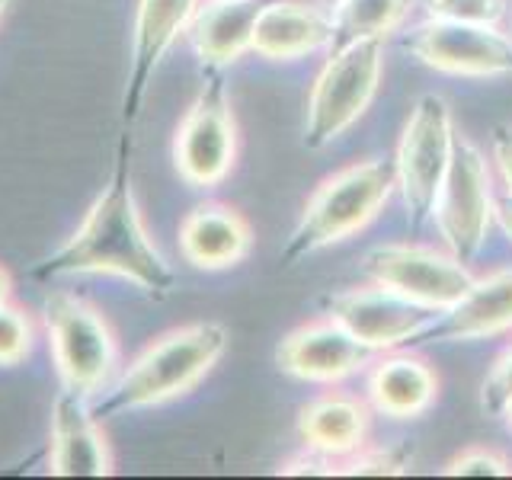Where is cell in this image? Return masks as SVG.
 <instances>
[{
	"instance_id": "obj_1",
	"label": "cell",
	"mask_w": 512,
	"mask_h": 480,
	"mask_svg": "<svg viewBox=\"0 0 512 480\" xmlns=\"http://www.w3.org/2000/svg\"><path fill=\"white\" fill-rule=\"evenodd\" d=\"M32 276H119L135 282L151 298H167L176 288V272L154 247L138 212L132 173H128V138H122L109 183L90 205L84 224L68 244H61L32 269Z\"/></svg>"
},
{
	"instance_id": "obj_2",
	"label": "cell",
	"mask_w": 512,
	"mask_h": 480,
	"mask_svg": "<svg viewBox=\"0 0 512 480\" xmlns=\"http://www.w3.org/2000/svg\"><path fill=\"white\" fill-rule=\"evenodd\" d=\"M231 333L218 320H196V324L176 327L141 352V356L125 368L119 381L96 400V420L116 416L125 410L157 407L189 394L196 384L212 372L228 352Z\"/></svg>"
},
{
	"instance_id": "obj_3",
	"label": "cell",
	"mask_w": 512,
	"mask_h": 480,
	"mask_svg": "<svg viewBox=\"0 0 512 480\" xmlns=\"http://www.w3.org/2000/svg\"><path fill=\"white\" fill-rule=\"evenodd\" d=\"M394 189V164H388V160L368 157L336 170L314 189V196L304 205L295 231L282 250V263L292 266L304 256L343 244L352 234H359L381 215Z\"/></svg>"
},
{
	"instance_id": "obj_4",
	"label": "cell",
	"mask_w": 512,
	"mask_h": 480,
	"mask_svg": "<svg viewBox=\"0 0 512 480\" xmlns=\"http://www.w3.org/2000/svg\"><path fill=\"white\" fill-rule=\"evenodd\" d=\"M384 39H346L317 71L304 109V148L320 151L346 135L375 103Z\"/></svg>"
},
{
	"instance_id": "obj_5",
	"label": "cell",
	"mask_w": 512,
	"mask_h": 480,
	"mask_svg": "<svg viewBox=\"0 0 512 480\" xmlns=\"http://www.w3.org/2000/svg\"><path fill=\"white\" fill-rule=\"evenodd\" d=\"M42 314L61 388L84 394L87 400L106 391L119 372V343L109 320L74 292H52L42 304Z\"/></svg>"
},
{
	"instance_id": "obj_6",
	"label": "cell",
	"mask_w": 512,
	"mask_h": 480,
	"mask_svg": "<svg viewBox=\"0 0 512 480\" xmlns=\"http://www.w3.org/2000/svg\"><path fill=\"white\" fill-rule=\"evenodd\" d=\"M455 141V119L445 96H420L404 122L394 157V180L413 224H423V218L432 215V202L452 164Z\"/></svg>"
},
{
	"instance_id": "obj_7",
	"label": "cell",
	"mask_w": 512,
	"mask_h": 480,
	"mask_svg": "<svg viewBox=\"0 0 512 480\" xmlns=\"http://www.w3.org/2000/svg\"><path fill=\"white\" fill-rule=\"evenodd\" d=\"M493 176L487 157L468 138L455 141L452 164L445 170L439 196L432 202V221L448 253L461 263H471L484 250L493 224Z\"/></svg>"
},
{
	"instance_id": "obj_8",
	"label": "cell",
	"mask_w": 512,
	"mask_h": 480,
	"mask_svg": "<svg viewBox=\"0 0 512 480\" xmlns=\"http://www.w3.org/2000/svg\"><path fill=\"white\" fill-rule=\"evenodd\" d=\"M173 164L189 186L199 189L224 183L237 164V119L228 87L215 68L176 128Z\"/></svg>"
},
{
	"instance_id": "obj_9",
	"label": "cell",
	"mask_w": 512,
	"mask_h": 480,
	"mask_svg": "<svg viewBox=\"0 0 512 480\" xmlns=\"http://www.w3.org/2000/svg\"><path fill=\"white\" fill-rule=\"evenodd\" d=\"M365 276L429 311H448L468 292L474 272L455 253L423 244H384L362 260Z\"/></svg>"
},
{
	"instance_id": "obj_10",
	"label": "cell",
	"mask_w": 512,
	"mask_h": 480,
	"mask_svg": "<svg viewBox=\"0 0 512 480\" xmlns=\"http://www.w3.org/2000/svg\"><path fill=\"white\" fill-rule=\"evenodd\" d=\"M410 52L426 68L452 77H506L512 74V39L500 26L458 23L429 16L413 32Z\"/></svg>"
},
{
	"instance_id": "obj_11",
	"label": "cell",
	"mask_w": 512,
	"mask_h": 480,
	"mask_svg": "<svg viewBox=\"0 0 512 480\" xmlns=\"http://www.w3.org/2000/svg\"><path fill=\"white\" fill-rule=\"evenodd\" d=\"M432 314L436 311L420 308V304H413L404 295L375 282L365 288H349V292L330 298V317L340 320L372 352L397 349L416 340V336L432 327Z\"/></svg>"
},
{
	"instance_id": "obj_12",
	"label": "cell",
	"mask_w": 512,
	"mask_h": 480,
	"mask_svg": "<svg viewBox=\"0 0 512 480\" xmlns=\"http://www.w3.org/2000/svg\"><path fill=\"white\" fill-rule=\"evenodd\" d=\"M375 352L362 346L340 320L317 317L295 327L276 349L279 372L311 384H333L362 372Z\"/></svg>"
},
{
	"instance_id": "obj_13",
	"label": "cell",
	"mask_w": 512,
	"mask_h": 480,
	"mask_svg": "<svg viewBox=\"0 0 512 480\" xmlns=\"http://www.w3.org/2000/svg\"><path fill=\"white\" fill-rule=\"evenodd\" d=\"M202 0H138L132 29V68L122 96V119L132 125L144 106V96L154 80L157 64L173 48V42L189 29Z\"/></svg>"
},
{
	"instance_id": "obj_14",
	"label": "cell",
	"mask_w": 512,
	"mask_h": 480,
	"mask_svg": "<svg viewBox=\"0 0 512 480\" xmlns=\"http://www.w3.org/2000/svg\"><path fill=\"white\" fill-rule=\"evenodd\" d=\"M48 474L55 477H109L112 452L96 413L84 394L61 388L52 407Z\"/></svg>"
},
{
	"instance_id": "obj_15",
	"label": "cell",
	"mask_w": 512,
	"mask_h": 480,
	"mask_svg": "<svg viewBox=\"0 0 512 480\" xmlns=\"http://www.w3.org/2000/svg\"><path fill=\"white\" fill-rule=\"evenodd\" d=\"M336 36L333 10L314 0H269L253 29L250 52L269 61H295L320 52Z\"/></svg>"
},
{
	"instance_id": "obj_16",
	"label": "cell",
	"mask_w": 512,
	"mask_h": 480,
	"mask_svg": "<svg viewBox=\"0 0 512 480\" xmlns=\"http://www.w3.org/2000/svg\"><path fill=\"white\" fill-rule=\"evenodd\" d=\"M253 250L250 221L231 205L205 202L180 224V253L196 269H231L244 263Z\"/></svg>"
},
{
	"instance_id": "obj_17",
	"label": "cell",
	"mask_w": 512,
	"mask_h": 480,
	"mask_svg": "<svg viewBox=\"0 0 512 480\" xmlns=\"http://www.w3.org/2000/svg\"><path fill=\"white\" fill-rule=\"evenodd\" d=\"M269 0H208L189 23V39L205 68H224L244 58L253 45V29Z\"/></svg>"
},
{
	"instance_id": "obj_18",
	"label": "cell",
	"mask_w": 512,
	"mask_h": 480,
	"mask_svg": "<svg viewBox=\"0 0 512 480\" xmlns=\"http://www.w3.org/2000/svg\"><path fill=\"white\" fill-rule=\"evenodd\" d=\"M439 397V375L423 356L394 352L384 356L368 375V400L391 420H416Z\"/></svg>"
},
{
	"instance_id": "obj_19",
	"label": "cell",
	"mask_w": 512,
	"mask_h": 480,
	"mask_svg": "<svg viewBox=\"0 0 512 480\" xmlns=\"http://www.w3.org/2000/svg\"><path fill=\"white\" fill-rule=\"evenodd\" d=\"M506 330H512V266L474 279L458 304L445 311L442 324H436L439 340H487Z\"/></svg>"
},
{
	"instance_id": "obj_20",
	"label": "cell",
	"mask_w": 512,
	"mask_h": 480,
	"mask_svg": "<svg viewBox=\"0 0 512 480\" xmlns=\"http://www.w3.org/2000/svg\"><path fill=\"white\" fill-rule=\"evenodd\" d=\"M372 429V416L359 397L349 394H324L301 407L298 416V436L304 448L327 458H346L359 452Z\"/></svg>"
},
{
	"instance_id": "obj_21",
	"label": "cell",
	"mask_w": 512,
	"mask_h": 480,
	"mask_svg": "<svg viewBox=\"0 0 512 480\" xmlns=\"http://www.w3.org/2000/svg\"><path fill=\"white\" fill-rule=\"evenodd\" d=\"M416 0H343L333 23L343 39H388L410 20Z\"/></svg>"
},
{
	"instance_id": "obj_22",
	"label": "cell",
	"mask_w": 512,
	"mask_h": 480,
	"mask_svg": "<svg viewBox=\"0 0 512 480\" xmlns=\"http://www.w3.org/2000/svg\"><path fill=\"white\" fill-rule=\"evenodd\" d=\"M445 477H509L512 458L490 445H468L455 458L445 461Z\"/></svg>"
},
{
	"instance_id": "obj_23",
	"label": "cell",
	"mask_w": 512,
	"mask_h": 480,
	"mask_svg": "<svg viewBox=\"0 0 512 480\" xmlns=\"http://www.w3.org/2000/svg\"><path fill=\"white\" fill-rule=\"evenodd\" d=\"M32 349V320L16 304H0V365H20Z\"/></svg>"
},
{
	"instance_id": "obj_24",
	"label": "cell",
	"mask_w": 512,
	"mask_h": 480,
	"mask_svg": "<svg viewBox=\"0 0 512 480\" xmlns=\"http://www.w3.org/2000/svg\"><path fill=\"white\" fill-rule=\"evenodd\" d=\"M429 16L458 23L500 26L506 16V0H426Z\"/></svg>"
},
{
	"instance_id": "obj_25",
	"label": "cell",
	"mask_w": 512,
	"mask_h": 480,
	"mask_svg": "<svg viewBox=\"0 0 512 480\" xmlns=\"http://www.w3.org/2000/svg\"><path fill=\"white\" fill-rule=\"evenodd\" d=\"M410 458L397 448H359L346 458H336V474H404L407 471Z\"/></svg>"
},
{
	"instance_id": "obj_26",
	"label": "cell",
	"mask_w": 512,
	"mask_h": 480,
	"mask_svg": "<svg viewBox=\"0 0 512 480\" xmlns=\"http://www.w3.org/2000/svg\"><path fill=\"white\" fill-rule=\"evenodd\" d=\"M512 400V346H506L496 356L493 368L484 378V391H480V407L487 413H503Z\"/></svg>"
},
{
	"instance_id": "obj_27",
	"label": "cell",
	"mask_w": 512,
	"mask_h": 480,
	"mask_svg": "<svg viewBox=\"0 0 512 480\" xmlns=\"http://www.w3.org/2000/svg\"><path fill=\"white\" fill-rule=\"evenodd\" d=\"M493 167L506 186V196H512V125H500L493 132Z\"/></svg>"
},
{
	"instance_id": "obj_28",
	"label": "cell",
	"mask_w": 512,
	"mask_h": 480,
	"mask_svg": "<svg viewBox=\"0 0 512 480\" xmlns=\"http://www.w3.org/2000/svg\"><path fill=\"white\" fill-rule=\"evenodd\" d=\"M279 474H336V458L317 455V452H311V448H308V455L282 461Z\"/></svg>"
},
{
	"instance_id": "obj_29",
	"label": "cell",
	"mask_w": 512,
	"mask_h": 480,
	"mask_svg": "<svg viewBox=\"0 0 512 480\" xmlns=\"http://www.w3.org/2000/svg\"><path fill=\"white\" fill-rule=\"evenodd\" d=\"M493 221L500 224L503 234L512 240V196H503V199L493 202Z\"/></svg>"
},
{
	"instance_id": "obj_30",
	"label": "cell",
	"mask_w": 512,
	"mask_h": 480,
	"mask_svg": "<svg viewBox=\"0 0 512 480\" xmlns=\"http://www.w3.org/2000/svg\"><path fill=\"white\" fill-rule=\"evenodd\" d=\"M13 295V279H10V272L0 266V304H7Z\"/></svg>"
},
{
	"instance_id": "obj_31",
	"label": "cell",
	"mask_w": 512,
	"mask_h": 480,
	"mask_svg": "<svg viewBox=\"0 0 512 480\" xmlns=\"http://www.w3.org/2000/svg\"><path fill=\"white\" fill-rule=\"evenodd\" d=\"M503 416H506V426H509V432H512V400H509V404H506Z\"/></svg>"
},
{
	"instance_id": "obj_32",
	"label": "cell",
	"mask_w": 512,
	"mask_h": 480,
	"mask_svg": "<svg viewBox=\"0 0 512 480\" xmlns=\"http://www.w3.org/2000/svg\"><path fill=\"white\" fill-rule=\"evenodd\" d=\"M7 7H10V0H0V20H4V13H7Z\"/></svg>"
},
{
	"instance_id": "obj_33",
	"label": "cell",
	"mask_w": 512,
	"mask_h": 480,
	"mask_svg": "<svg viewBox=\"0 0 512 480\" xmlns=\"http://www.w3.org/2000/svg\"><path fill=\"white\" fill-rule=\"evenodd\" d=\"M327 4H330V7H336V4H343V0H327Z\"/></svg>"
}]
</instances>
